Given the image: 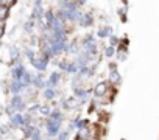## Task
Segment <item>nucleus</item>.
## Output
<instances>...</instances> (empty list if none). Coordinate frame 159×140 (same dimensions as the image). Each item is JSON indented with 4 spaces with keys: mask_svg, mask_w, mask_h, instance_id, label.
<instances>
[{
    "mask_svg": "<svg viewBox=\"0 0 159 140\" xmlns=\"http://www.w3.org/2000/svg\"><path fill=\"white\" fill-rule=\"evenodd\" d=\"M24 56L30 61V64L38 58V55H36V50L31 47V45H27V47H24Z\"/></svg>",
    "mask_w": 159,
    "mask_h": 140,
    "instance_id": "nucleus-22",
    "label": "nucleus"
},
{
    "mask_svg": "<svg viewBox=\"0 0 159 140\" xmlns=\"http://www.w3.org/2000/svg\"><path fill=\"white\" fill-rule=\"evenodd\" d=\"M48 64H50V59L45 58V56H42V55H38V58L31 62L33 68L36 70L38 73H44L45 70L48 68Z\"/></svg>",
    "mask_w": 159,
    "mask_h": 140,
    "instance_id": "nucleus-8",
    "label": "nucleus"
},
{
    "mask_svg": "<svg viewBox=\"0 0 159 140\" xmlns=\"http://www.w3.org/2000/svg\"><path fill=\"white\" fill-rule=\"evenodd\" d=\"M33 78H34V73L28 72V70L24 73V77H22V84L25 86V90L30 89V87H33Z\"/></svg>",
    "mask_w": 159,
    "mask_h": 140,
    "instance_id": "nucleus-21",
    "label": "nucleus"
},
{
    "mask_svg": "<svg viewBox=\"0 0 159 140\" xmlns=\"http://www.w3.org/2000/svg\"><path fill=\"white\" fill-rule=\"evenodd\" d=\"M48 118H52V120H55V121H64V118H66V115H64V111L62 109H59V107H56V109H53L52 111V115L48 117Z\"/></svg>",
    "mask_w": 159,
    "mask_h": 140,
    "instance_id": "nucleus-23",
    "label": "nucleus"
},
{
    "mask_svg": "<svg viewBox=\"0 0 159 140\" xmlns=\"http://www.w3.org/2000/svg\"><path fill=\"white\" fill-rule=\"evenodd\" d=\"M44 14H45V10H44V2H41V0H36V2H33V10H31V14H30V19L34 20L36 24L39 20L44 19Z\"/></svg>",
    "mask_w": 159,
    "mask_h": 140,
    "instance_id": "nucleus-7",
    "label": "nucleus"
},
{
    "mask_svg": "<svg viewBox=\"0 0 159 140\" xmlns=\"http://www.w3.org/2000/svg\"><path fill=\"white\" fill-rule=\"evenodd\" d=\"M20 48L16 47V45H11L10 47V59H11V67H14L16 64H20L22 59H20Z\"/></svg>",
    "mask_w": 159,
    "mask_h": 140,
    "instance_id": "nucleus-16",
    "label": "nucleus"
},
{
    "mask_svg": "<svg viewBox=\"0 0 159 140\" xmlns=\"http://www.w3.org/2000/svg\"><path fill=\"white\" fill-rule=\"evenodd\" d=\"M95 41H98L97 37H95V34H92V33H86L84 36H81L80 37V42H81V47H84V45H89V44H92V42H95Z\"/></svg>",
    "mask_w": 159,
    "mask_h": 140,
    "instance_id": "nucleus-24",
    "label": "nucleus"
},
{
    "mask_svg": "<svg viewBox=\"0 0 159 140\" xmlns=\"http://www.w3.org/2000/svg\"><path fill=\"white\" fill-rule=\"evenodd\" d=\"M92 89H94V98L95 100H102V98H105L109 94V90L112 89V86H111V83L108 80H103V81H98Z\"/></svg>",
    "mask_w": 159,
    "mask_h": 140,
    "instance_id": "nucleus-3",
    "label": "nucleus"
},
{
    "mask_svg": "<svg viewBox=\"0 0 159 140\" xmlns=\"http://www.w3.org/2000/svg\"><path fill=\"white\" fill-rule=\"evenodd\" d=\"M44 140H53V138H50V137H47V135H45V137H44Z\"/></svg>",
    "mask_w": 159,
    "mask_h": 140,
    "instance_id": "nucleus-40",
    "label": "nucleus"
},
{
    "mask_svg": "<svg viewBox=\"0 0 159 140\" xmlns=\"http://www.w3.org/2000/svg\"><path fill=\"white\" fill-rule=\"evenodd\" d=\"M69 64H70V59H67V58H61V59L56 62V65H58V68H59V72H62V73L67 72Z\"/></svg>",
    "mask_w": 159,
    "mask_h": 140,
    "instance_id": "nucleus-26",
    "label": "nucleus"
},
{
    "mask_svg": "<svg viewBox=\"0 0 159 140\" xmlns=\"http://www.w3.org/2000/svg\"><path fill=\"white\" fill-rule=\"evenodd\" d=\"M10 126L11 129H22L25 126V120H24V114H14L13 117H10Z\"/></svg>",
    "mask_w": 159,
    "mask_h": 140,
    "instance_id": "nucleus-15",
    "label": "nucleus"
},
{
    "mask_svg": "<svg viewBox=\"0 0 159 140\" xmlns=\"http://www.w3.org/2000/svg\"><path fill=\"white\" fill-rule=\"evenodd\" d=\"M59 95V92H58V89H50V87H47L45 90H42V98L45 100V103H53V101H56V97Z\"/></svg>",
    "mask_w": 159,
    "mask_h": 140,
    "instance_id": "nucleus-18",
    "label": "nucleus"
},
{
    "mask_svg": "<svg viewBox=\"0 0 159 140\" xmlns=\"http://www.w3.org/2000/svg\"><path fill=\"white\" fill-rule=\"evenodd\" d=\"M44 137L45 135H42V129L36 125V129H34V132H33V135H31L30 140H44Z\"/></svg>",
    "mask_w": 159,
    "mask_h": 140,
    "instance_id": "nucleus-33",
    "label": "nucleus"
},
{
    "mask_svg": "<svg viewBox=\"0 0 159 140\" xmlns=\"http://www.w3.org/2000/svg\"><path fill=\"white\" fill-rule=\"evenodd\" d=\"M86 103L84 101H80V100H76L73 95H69V97H62L61 100H58V107L59 109H62V111H66V112H80L83 109V106H84Z\"/></svg>",
    "mask_w": 159,
    "mask_h": 140,
    "instance_id": "nucleus-1",
    "label": "nucleus"
},
{
    "mask_svg": "<svg viewBox=\"0 0 159 140\" xmlns=\"http://www.w3.org/2000/svg\"><path fill=\"white\" fill-rule=\"evenodd\" d=\"M70 134H72V132H69L67 129H62V131L58 134L56 140H70Z\"/></svg>",
    "mask_w": 159,
    "mask_h": 140,
    "instance_id": "nucleus-35",
    "label": "nucleus"
},
{
    "mask_svg": "<svg viewBox=\"0 0 159 140\" xmlns=\"http://www.w3.org/2000/svg\"><path fill=\"white\" fill-rule=\"evenodd\" d=\"M53 140H56V138H53Z\"/></svg>",
    "mask_w": 159,
    "mask_h": 140,
    "instance_id": "nucleus-41",
    "label": "nucleus"
},
{
    "mask_svg": "<svg viewBox=\"0 0 159 140\" xmlns=\"http://www.w3.org/2000/svg\"><path fill=\"white\" fill-rule=\"evenodd\" d=\"M61 81H62V72H59V70H53V72L48 75V78H47V87L58 89Z\"/></svg>",
    "mask_w": 159,
    "mask_h": 140,
    "instance_id": "nucleus-11",
    "label": "nucleus"
},
{
    "mask_svg": "<svg viewBox=\"0 0 159 140\" xmlns=\"http://www.w3.org/2000/svg\"><path fill=\"white\" fill-rule=\"evenodd\" d=\"M41 103H33V104H30L28 106V109H27V112L30 114V115H33V117H36V115H39V111H41Z\"/></svg>",
    "mask_w": 159,
    "mask_h": 140,
    "instance_id": "nucleus-28",
    "label": "nucleus"
},
{
    "mask_svg": "<svg viewBox=\"0 0 159 140\" xmlns=\"http://www.w3.org/2000/svg\"><path fill=\"white\" fill-rule=\"evenodd\" d=\"M10 131H11L10 123H7V125H2V126H0V135H8V134H10Z\"/></svg>",
    "mask_w": 159,
    "mask_h": 140,
    "instance_id": "nucleus-37",
    "label": "nucleus"
},
{
    "mask_svg": "<svg viewBox=\"0 0 159 140\" xmlns=\"http://www.w3.org/2000/svg\"><path fill=\"white\" fill-rule=\"evenodd\" d=\"M116 53H117V48H114V47H111V45L103 47V56H105L106 59H112V58L116 56Z\"/></svg>",
    "mask_w": 159,
    "mask_h": 140,
    "instance_id": "nucleus-27",
    "label": "nucleus"
},
{
    "mask_svg": "<svg viewBox=\"0 0 159 140\" xmlns=\"http://www.w3.org/2000/svg\"><path fill=\"white\" fill-rule=\"evenodd\" d=\"M10 106H11L16 112H19V114H25L27 109H28L27 101H25V98H24L22 95H13L11 100H10Z\"/></svg>",
    "mask_w": 159,
    "mask_h": 140,
    "instance_id": "nucleus-6",
    "label": "nucleus"
},
{
    "mask_svg": "<svg viewBox=\"0 0 159 140\" xmlns=\"http://www.w3.org/2000/svg\"><path fill=\"white\" fill-rule=\"evenodd\" d=\"M38 25H36V22L34 20H31V19H28L25 24H24V31L27 33V34H31L33 36V33H34V28H36Z\"/></svg>",
    "mask_w": 159,
    "mask_h": 140,
    "instance_id": "nucleus-25",
    "label": "nucleus"
},
{
    "mask_svg": "<svg viewBox=\"0 0 159 140\" xmlns=\"http://www.w3.org/2000/svg\"><path fill=\"white\" fill-rule=\"evenodd\" d=\"M52 111H53V107H52V104L50 103H44L42 106H41V111H39V117L41 118H44V120H47L50 115H52Z\"/></svg>",
    "mask_w": 159,
    "mask_h": 140,
    "instance_id": "nucleus-19",
    "label": "nucleus"
},
{
    "mask_svg": "<svg viewBox=\"0 0 159 140\" xmlns=\"http://www.w3.org/2000/svg\"><path fill=\"white\" fill-rule=\"evenodd\" d=\"M108 81L111 83L112 87H119L122 83V75L119 72V62L111 61L109 62V73H108Z\"/></svg>",
    "mask_w": 159,
    "mask_h": 140,
    "instance_id": "nucleus-2",
    "label": "nucleus"
},
{
    "mask_svg": "<svg viewBox=\"0 0 159 140\" xmlns=\"http://www.w3.org/2000/svg\"><path fill=\"white\" fill-rule=\"evenodd\" d=\"M89 120L88 118H81V120H80L78 121V125H76V131H80V129H86V128H91L89 126Z\"/></svg>",
    "mask_w": 159,
    "mask_h": 140,
    "instance_id": "nucleus-34",
    "label": "nucleus"
},
{
    "mask_svg": "<svg viewBox=\"0 0 159 140\" xmlns=\"http://www.w3.org/2000/svg\"><path fill=\"white\" fill-rule=\"evenodd\" d=\"M33 87H34L36 90H45V89H47V78H45L44 73H34Z\"/></svg>",
    "mask_w": 159,
    "mask_h": 140,
    "instance_id": "nucleus-14",
    "label": "nucleus"
},
{
    "mask_svg": "<svg viewBox=\"0 0 159 140\" xmlns=\"http://www.w3.org/2000/svg\"><path fill=\"white\" fill-rule=\"evenodd\" d=\"M25 72H27V68H25L24 62L16 64L14 67H11V80L13 81H22V77H24Z\"/></svg>",
    "mask_w": 159,
    "mask_h": 140,
    "instance_id": "nucleus-13",
    "label": "nucleus"
},
{
    "mask_svg": "<svg viewBox=\"0 0 159 140\" xmlns=\"http://www.w3.org/2000/svg\"><path fill=\"white\" fill-rule=\"evenodd\" d=\"M95 25V14L92 11H83V16L78 22V27L81 28H92Z\"/></svg>",
    "mask_w": 159,
    "mask_h": 140,
    "instance_id": "nucleus-9",
    "label": "nucleus"
},
{
    "mask_svg": "<svg viewBox=\"0 0 159 140\" xmlns=\"http://www.w3.org/2000/svg\"><path fill=\"white\" fill-rule=\"evenodd\" d=\"M34 129H36V125H33V126H27V128H22L20 131H22V134H24V140L31 138V135H33Z\"/></svg>",
    "mask_w": 159,
    "mask_h": 140,
    "instance_id": "nucleus-30",
    "label": "nucleus"
},
{
    "mask_svg": "<svg viewBox=\"0 0 159 140\" xmlns=\"http://www.w3.org/2000/svg\"><path fill=\"white\" fill-rule=\"evenodd\" d=\"M84 83H86V80H84V78H81L80 75L72 77V80H70V86H72V87H80V86H84Z\"/></svg>",
    "mask_w": 159,
    "mask_h": 140,
    "instance_id": "nucleus-29",
    "label": "nucleus"
},
{
    "mask_svg": "<svg viewBox=\"0 0 159 140\" xmlns=\"http://www.w3.org/2000/svg\"><path fill=\"white\" fill-rule=\"evenodd\" d=\"M8 90L11 92V95H22V92H25V86L22 84V81H13L11 80Z\"/></svg>",
    "mask_w": 159,
    "mask_h": 140,
    "instance_id": "nucleus-17",
    "label": "nucleus"
},
{
    "mask_svg": "<svg viewBox=\"0 0 159 140\" xmlns=\"http://www.w3.org/2000/svg\"><path fill=\"white\" fill-rule=\"evenodd\" d=\"M20 140H24V138H20Z\"/></svg>",
    "mask_w": 159,
    "mask_h": 140,
    "instance_id": "nucleus-42",
    "label": "nucleus"
},
{
    "mask_svg": "<svg viewBox=\"0 0 159 140\" xmlns=\"http://www.w3.org/2000/svg\"><path fill=\"white\" fill-rule=\"evenodd\" d=\"M16 5V2H13V0H2V2H0V7H3V8H8V10H11L13 7Z\"/></svg>",
    "mask_w": 159,
    "mask_h": 140,
    "instance_id": "nucleus-38",
    "label": "nucleus"
},
{
    "mask_svg": "<svg viewBox=\"0 0 159 140\" xmlns=\"http://www.w3.org/2000/svg\"><path fill=\"white\" fill-rule=\"evenodd\" d=\"M72 95L80 100V101H84L88 103L91 98V95H94V89L92 87H86V86H80V87H72Z\"/></svg>",
    "mask_w": 159,
    "mask_h": 140,
    "instance_id": "nucleus-4",
    "label": "nucleus"
},
{
    "mask_svg": "<svg viewBox=\"0 0 159 140\" xmlns=\"http://www.w3.org/2000/svg\"><path fill=\"white\" fill-rule=\"evenodd\" d=\"M126 8H128V2H125L123 3V7L122 8H119V17H120V20L122 22H126Z\"/></svg>",
    "mask_w": 159,
    "mask_h": 140,
    "instance_id": "nucleus-32",
    "label": "nucleus"
},
{
    "mask_svg": "<svg viewBox=\"0 0 159 140\" xmlns=\"http://www.w3.org/2000/svg\"><path fill=\"white\" fill-rule=\"evenodd\" d=\"M5 34V22H0V39L3 37Z\"/></svg>",
    "mask_w": 159,
    "mask_h": 140,
    "instance_id": "nucleus-39",
    "label": "nucleus"
},
{
    "mask_svg": "<svg viewBox=\"0 0 159 140\" xmlns=\"http://www.w3.org/2000/svg\"><path fill=\"white\" fill-rule=\"evenodd\" d=\"M120 37L117 36V34H112L109 39H108V45H111V47H114V48H117L119 45H120Z\"/></svg>",
    "mask_w": 159,
    "mask_h": 140,
    "instance_id": "nucleus-31",
    "label": "nucleus"
},
{
    "mask_svg": "<svg viewBox=\"0 0 159 140\" xmlns=\"http://www.w3.org/2000/svg\"><path fill=\"white\" fill-rule=\"evenodd\" d=\"M8 16H10V10L0 7V22H5L8 19Z\"/></svg>",
    "mask_w": 159,
    "mask_h": 140,
    "instance_id": "nucleus-36",
    "label": "nucleus"
},
{
    "mask_svg": "<svg viewBox=\"0 0 159 140\" xmlns=\"http://www.w3.org/2000/svg\"><path fill=\"white\" fill-rule=\"evenodd\" d=\"M62 131V123L61 121H55L52 118L45 120V135L50 138H56L58 134Z\"/></svg>",
    "mask_w": 159,
    "mask_h": 140,
    "instance_id": "nucleus-5",
    "label": "nucleus"
},
{
    "mask_svg": "<svg viewBox=\"0 0 159 140\" xmlns=\"http://www.w3.org/2000/svg\"><path fill=\"white\" fill-rule=\"evenodd\" d=\"M78 73H80V67H78L76 61H75V59H70V64H69V68H67L66 75H69V77L72 78V77H76Z\"/></svg>",
    "mask_w": 159,
    "mask_h": 140,
    "instance_id": "nucleus-20",
    "label": "nucleus"
},
{
    "mask_svg": "<svg viewBox=\"0 0 159 140\" xmlns=\"http://www.w3.org/2000/svg\"><path fill=\"white\" fill-rule=\"evenodd\" d=\"M114 34V30H112V25L111 24H103L97 28V33H95V37L98 41L102 39H109L111 36Z\"/></svg>",
    "mask_w": 159,
    "mask_h": 140,
    "instance_id": "nucleus-10",
    "label": "nucleus"
},
{
    "mask_svg": "<svg viewBox=\"0 0 159 140\" xmlns=\"http://www.w3.org/2000/svg\"><path fill=\"white\" fill-rule=\"evenodd\" d=\"M83 47H81V42H80V37H75V39H70V44L67 47V51L66 55H73L75 58L81 53Z\"/></svg>",
    "mask_w": 159,
    "mask_h": 140,
    "instance_id": "nucleus-12",
    "label": "nucleus"
}]
</instances>
